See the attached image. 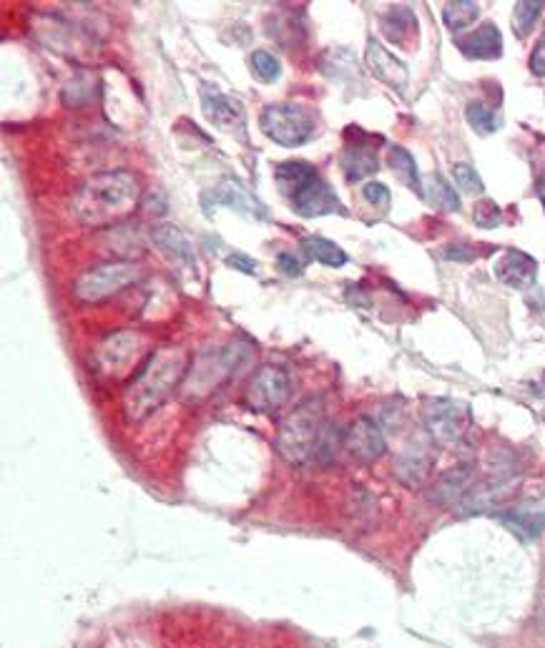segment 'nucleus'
Listing matches in <instances>:
<instances>
[{"instance_id":"nucleus-1","label":"nucleus","mask_w":545,"mask_h":648,"mask_svg":"<svg viewBox=\"0 0 545 648\" xmlns=\"http://www.w3.org/2000/svg\"><path fill=\"white\" fill-rule=\"evenodd\" d=\"M141 196L139 179L129 171H106L83 181L71 199L73 216L86 227H108L129 216Z\"/></svg>"},{"instance_id":"nucleus-2","label":"nucleus","mask_w":545,"mask_h":648,"mask_svg":"<svg viewBox=\"0 0 545 648\" xmlns=\"http://www.w3.org/2000/svg\"><path fill=\"white\" fill-rule=\"evenodd\" d=\"M189 357L184 350L166 347L151 355V360L141 367L124 392V415L131 422H141L154 415L166 400L176 392V387L189 375Z\"/></svg>"},{"instance_id":"nucleus-3","label":"nucleus","mask_w":545,"mask_h":648,"mask_svg":"<svg viewBox=\"0 0 545 648\" xmlns=\"http://www.w3.org/2000/svg\"><path fill=\"white\" fill-rule=\"evenodd\" d=\"M274 179L284 199L292 204L299 216L312 219V216L324 214H345L335 189L307 161H282L274 169Z\"/></svg>"},{"instance_id":"nucleus-4","label":"nucleus","mask_w":545,"mask_h":648,"mask_svg":"<svg viewBox=\"0 0 545 648\" xmlns=\"http://www.w3.org/2000/svg\"><path fill=\"white\" fill-rule=\"evenodd\" d=\"M327 420H324L322 405L317 400H307L294 407L282 420L277 430V453L289 465H304L312 455L319 453L324 435H327Z\"/></svg>"},{"instance_id":"nucleus-5","label":"nucleus","mask_w":545,"mask_h":648,"mask_svg":"<svg viewBox=\"0 0 545 648\" xmlns=\"http://www.w3.org/2000/svg\"><path fill=\"white\" fill-rule=\"evenodd\" d=\"M259 126L274 144L284 149L304 146L317 134V119L302 103H272L259 116Z\"/></svg>"},{"instance_id":"nucleus-6","label":"nucleus","mask_w":545,"mask_h":648,"mask_svg":"<svg viewBox=\"0 0 545 648\" xmlns=\"http://www.w3.org/2000/svg\"><path fill=\"white\" fill-rule=\"evenodd\" d=\"M141 279V269L139 264L134 262H111V264H101V267L88 269L86 274L76 279L73 284V294L81 302L93 304V302H103V299L114 297L116 292L126 289L129 284L139 282Z\"/></svg>"},{"instance_id":"nucleus-7","label":"nucleus","mask_w":545,"mask_h":648,"mask_svg":"<svg viewBox=\"0 0 545 648\" xmlns=\"http://www.w3.org/2000/svg\"><path fill=\"white\" fill-rule=\"evenodd\" d=\"M244 352L247 350H244L242 345H224L219 347V350L204 352V355L191 365L186 390L194 392V395H204V392H211L214 387H219L234 370H237L239 362L244 360Z\"/></svg>"},{"instance_id":"nucleus-8","label":"nucleus","mask_w":545,"mask_h":648,"mask_svg":"<svg viewBox=\"0 0 545 648\" xmlns=\"http://www.w3.org/2000/svg\"><path fill=\"white\" fill-rule=\"evenodd\" d=\"M289 395H292L289 372L277 365H264L249 380L247 390H244V402L254 412H272L282 407L289 400Z\"/></svg>"},{"instance_id":"nucleus-9","label":"nucleus","mask_w":545,"mask_h":648,"mask_svg":"<svg viewBox=\"0 0 545 648\" xmlns=\"http://www.w3.org/2000/svg\"><path fill=\"white\" fill-rule=\"evenodd\" d=\"M422 422L432 438L443 445H458L468 432V407L455 400H427L422 407Z\"/></svg>"},{"instance_id":"nucleus-10","label":"nucleus","mask_w":545,"mask_h":648,"mask_svg":"<svg viewBox=\"0 0 545 648\" xmlns=\"http://www.w3.org/2000/svg\"><path fill=\"white\" fill-rule=\"evenodd\" d=\"M199 96L201 111H204L206 121H209L211 126L234 136L244 134V129H247V114H244L242 101L224 93L222 88L214 86V83H204Z\"/></svg>"},{"instance_id":"nucleus-11","label":"nucleus","mask_w":545,"mask_h":648,"mask_svg":"<svg viewBox=\"0 0 545 648\" xmlns=\"http://www.w3.org/2000/svg\"><path fill=\"white\" fill-rule=\"evenodd\" d=\"M201 206H204V214L211 216V209H219V206H229V209H237L242 214L252 216V219H267V206L257 199V196L249 194L237 179H224L222 184L211 186L201 194Z\"/></svg>"},{"instance_id":"nucleus-12","label":"nucleus","mask_w":545,"mask_h":648,"mask_svg":"<svg viewBox=\"0 0 545 648\" xmlns=\"http://www.w3.org/2000/svg\"><path fill=\"white\" fill-rule=\"evenodd\" d=\"M345 450L362 465H372L387 450V440L372 417H357L345 432Z\"/></svg>"},{"instance_id":"nucleus-13","label":"nucleus","mask_w":545,"mask_h":648,"mask_svg":"<svg viewBox=\"0 0 545 648\" xmlns=\"http://www.w3.org/2000/svg\"><path fill=\"white\" fill-rule=\"evenodd\" d=\"M475 490V468L473 465H455L448 473L440 475L435 485L430 488L427 498L430 503L440 505V508H455L463 503L470 493Z\"/></svg>"},{"instance_id":"nucleus-14","label":"nucleus","mask_w":545,"mask_h":648,"mask_svg":"<svg viewBox=\"0 0 545 648\" xmlns=\"http://www.w3.org/2000/svg\"><path fill=\"white\" fill-rule=\"evenodd\" d=\"M365 66L372 76L377 78L385 86L395 88V91H405L407 81H410V71H407L405 61L395 56V53L387 51L382 43H377L375 38L367 41V51H365Z\"/></svg>"},{"instance_id":"nucleus-15","label":"nucleus","mask_w":545,"mask_h":648,"mask_svg":"<svg viewBox=\"0 0 545 648\" xmlns=\"http://www.w3.org/2000/svg\"><path fill=\"white\" fill-rule=\"evenodd\" d=\"M493 274L505 287L528 289L538 279V262L530 254L518 252V249H508V252H503L495 259Z\"/></svg>"},{"instance_id":"nucleus-16","label":"nucleus","mask_w":545,"mask_h":648,"mask_svg":"<svg viewBox=\"0 0 545 648\" xmlns=\"http://www.w3.org/2000/svg\"><path fill=\"white\" fill-rule=\"evenodd\" d=\"M458 48L463 56L475 58V61H498L503 56V33L498 31L495 23L488 21L460 38Z\"/></svg>"},{"instance_id":"nucleus-17","label":"nucleus","mask_w":545,"mask_h":648,"mask_svg":"<svg viewBox=\"0 0 545 648\" xmlns=\"http://www.w3.org/2000/svg\"><path fill=\"white\" fill-rule=\"evenodd\" d=\"M432 468V450L427 445H407L405 453L395 460V478L407 488H420Z\"/></svg>"},{"instance_id":"nucleus-18","label":"nucleus","mask_w":545,"mask_h":648,"mask_svg":"<svg viewBox=\"0 0 545 648\" xmlns=\"http://www.w3.org/2000/svg\"><path fill=\"white\" fill-rule=\"evenodd\" d=\"M151 237H154L156 247H159L164 254H169L174 262H186V264L194 262V247H191L189 237H186L181 229H176L174 224H159Z\"/></svg>"},{"instance_id":"nucleus-19","label":"nucleus","mask_w":545,"mask_h":648,"mask_svg":"<svg viewBox=\"0 0 545 648\" xmlns=\"http://www.w3.org/2000/svg\"><path fill=\"white\" fill-rule=\"evenodd\" d=\"M380 23H382V33H385L392 43H402V46H407V43L415 41L417 21L415 16H412L410 8H402V6L390 8V11L380 18Z\"/></svg>"},{"instance_id":"nucleus-20","label":"nucleus","mask_w":545,"mask_h":648,"mask_svg":"<svg viewBox=\"0 0 545 648\" xmlns=\"http://www.w3.org/2000/svg\"><path fill=\"white\" fill-rule=\"evenodd\" d=\"M500 520H503L505 525H508V530H513L515 535H520L523 540H533L538 538L540 533H543L545 528V508H515V510H508V513L500 515Z\"/></svg>"},{"instance_id":"nucleus-21","label":"nucleus","mask_w":545,"mask_h":648,"mask_svg":"<svg viewBox=\"0 0 545 648\" xmlns=\"http://www.w3.org/2000/svg\"><path fill=\"white\" fill-rule=\"evenodd\" d=\"M380 169V159L372 149L357 144H347V149L342 151V171L350 181H360L365 176L375 174Z\"/></svg>"},{"instance_id":"nucleus-22","label":"nucleus","mask_w":545,"mask_h":648,"mask_svg":"<svg viewBox=\"0 0 545 648\" xmlns=\"http://www.w3.org/2000/svg\"><path fill=\"white\" fill-rule=\"evenodd\" d=\"M390 166H392V171H395L397 179H400L407 189L415 191L417 196H425V189H422L425 184H422L420 171H417V164H415V159H412L410 151L402 149V146H392Z\"/></svg>"},{"instance_id":"nucleus-23","label":"nucleus","mask_w":545,"mask_h":648,"mask_svg":"<svg viewBox=\"0 0 545 648\" xmlns=\"http://www.w3.org/2000/svg\"><path fill=\"white\" fill-rule=\"evenodd\" d=\"M304 252L309 254V257L314 259V262L324 264V267H345L347 264V252L342 247H337L335 242H330V239L324 237H307L302 242Z\"/></svg>"},{"instance_id":"nucleus-24","label":"nucleus","mask_w":545,"mask_h":648,"mask_svg":"<svg viewBox=\"0 0 545 648\" xmlns=\"http://www.w3.org/2000/svg\"><path fill=\"white\" fill-rule=\"evenodd\" d=\"M422 189H425V199L430 201L435 209H440V211H458L460 209L458 191H455L453 186H450L440 174L427 176Z\"/></svg>"},{"instance_id":"nucleus-25","label":"nucleus","mask_w":545,"mask_h":648,"mask_svg":"<svg viewBox=\"0 0 545 648\" xmlns=\"http://www.w3.org/2000/svg\"><path fill=\"white\" fill-rule=\"evenodd\" d=\"M480 16V6L473 0H453L443 6V23L448 26V31H465L468 26H473Z\"/></svg>"},{"instance_id":"nucleus-26","label":"nucleus","mask_w":545,"mask_h":648,"mask_svg":"<svg viewBox=\"0 0 545 648\" xmlns=\"http://www.w3.org/2000/svg\"><path fill=\"white\" fill-rule=\"evenodd\" d=\"M465 119H468V124L473 126L475 134L480 136H490L500 129V111L483 101L468 103V108H465Z\"/></svg>"},{"instance_id":"nucleus-27","label":"nucleus","mask_w":545,"mask_h":648,"mask_svg":"<svg viewBox=\"0 0 545 648\" xmlns=\"http://www.w3.org/2000/svg\"><path fill=\"white\" fill-rule=\"evenodd\" d=\"M543 13V3H538V0H520V3H515L513 8V31L518 38H525L530 31H533L535 21H538V16Z\"/></svg>"},{"instance_id":"nucleus-28","label":"nucleus","mask_w":545,"mask_h":648,"mask_svg":"<svg viewBox=\"0 0 545 648\" xmlns=\"http://www.w3.org/2000/svg\"><path fill=\"white\" fill-rule=\"evenodd\" d=\"M249 63H252L254 78L262 83H272L282 76V66H279V61L272 56V53L264 51V48L254 51L252 58H249Z\"/></svg>"},{"instance_id":"nucleus-29","label":"nucleus","mask_w":545,"mask_h":648,"mask_svg":"<svg viewBox=\"0 0 545 648\" xmlns=\"http://www.w3.org/2000/svg\"><path fill=\"white\" fill-rule=\"evenodd\" d=\"M453 179L455 184H458V189H463L465 194H480V191L485 189L478 171H475L470 164H465V161H460V164L453 166Z\"/></svg>"},{"instance_id":"nucleus-30","label":"nucleus","mask_w":545,"mask_h":648,"mask_svg":"<svg viewBox=\"0 0 545 648\" xmlns=\"http://www.w3.org/2000/svg\"><path fill=\"white\" fill-rule=\"evenodd\" d=\"M473 219L480 229H495L500 224V219H503V211H500V206L495 201L485 199L480 204H475Z\"/></svg>"},{"instance_id":"nucleus-31","label":"nucleus","mask_w":545,"mask_h":648,"mask_svg":"<svg viewBox=\"0 0 545 648\" xmlns=\"http://www.w3.org/2000/svg\"><path fill=\"white\" fill-rule=\"evenodd\" d=\"M362 196H365V201H370L372 206H377V209L382 211H385L392 201L390 189H387L385 184H380V181H367V184L362 186Z\"/></svg>"},{"instance_id":"nucleus-32","label":"nucleus","mask_w":545,"mask_h":648,"mask_svg":"<svg viewBox=\"0 0 545 648\" xmlns=\"http://www.w3.org/2000/svg\"><path fill=\"white\" fill-rule=\"evenodd\" d=\"M530 71H533V76H545V31L530 53Z\"/></svg>"},{"instance_id":"nucleus-33","label":"nucleus","mask_w":545,"mask_h":648,"mask_svg":"<svg viewBox=\"0 0 545 648\" xmlns=\"http://www.w3.org/2000/svg\"><path fill=\"white\" fill-rule=\"evenodd\" d=\"M227 267L237 269V272H242V274H257V262H254L252 257H247V254H242V252L229 254Z\"/></svg>"},{"instance_id":"nucleus-34","label":"nucleus","mask_w":545,"mask_h":648,"mask_svg":"<svg viewBox=\"0 0 545 648\" xmlns=\"http://www.w3.org/2000/svg\"><path fill=\"white\" fill-rule=\"evenodd\" d=\"M277 264L279 267H282V272L284 274H289V277H299V274L304 272V264L299 262L297 257H294V254H287V252H282L277 257Z\"/></svg>"},{"instance_id":"nucleus-35","label":"nucleus","mask_w":545,"mask_h":648,"mask_svg":"<svg viewBox=\"0 0 545 648\" xmlns=\"http://www.w3.org/2000/svg\"><path fill=\"white\" fill-rule=\"evenodd\" d=\"M445 259H460V262H470L473 259V252H468V249H455V244H450L448 249H445Z\"/></svg>"},{"instance_id":"nucleus-36","label":"nucleus","mask_w":545,"mask_h":648,"mask_svg":"<svg viewBox=\"0 0 545 648\" xmlns=\"http://www.w3.org/2000/svg\"><path fill=\"white\" fill-rule=\"evenodd\" d=\"M535 191H538V199H540V204H543V209H545V169H543V174L538 176V184H535Z\"/></svg>"},{"instance_id":"nucleus-37","label":"nucleus","mask_w":545,"mask_h":648,"mask_svg":"<svg viewBox=\"0 0 545 648\" xmlns=\"http://www.w3.org/2000/svg\"><path fill=\"white\" fill-rule=\"evenodd\" d=\"M538 621H540V628H543L545 631V606L540 608V613H538Z\"/></svg>"}]
</instances>
